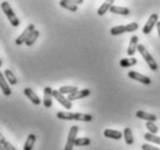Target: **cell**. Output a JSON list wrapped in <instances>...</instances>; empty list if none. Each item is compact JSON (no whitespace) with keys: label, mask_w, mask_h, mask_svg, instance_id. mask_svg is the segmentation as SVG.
Returning a JSON list of instances; mask_svg holds the SVG:
<instances>
[{"label":"cell","mask_w":160,"mask_h":150,"mask_svg":"<svg viewBox=\"0 0 160 150\" xmlns=\"http://www.w3.org/2000/svg\"><path fill=\"white\" fill-rule=\"evenodd\" d=\"M57 118L60 120H77V121L89 122L93 120L91 114L84 113H70V112H57Z\"/></svg>","instance_id":"1"},{"label":"cell","mask_w":160,"mask_h":150,"mask_svg":"<svg viewBox=\"0 0 160 150\" xmlns=\"http://www.w3.org/2000/svg\"><path fill=\"white\" fill-rule=\"evenodd\" d=\"M1 9L5 13V15L8 18V21L11 22L13 27H19L20 26V20L18 19V16L15 15V13L13 12L11 5L8 4L7 1H2L1 3Z\"/></svg>","instance_id":"2"},{"label":"cell","mask_w":160,"mask_h":150,"mask_svg":"<svg viewBox=\"0 0 160 150\" xmlns=\"http://www.w3.org/2000/svg\"><path fill=\"white\" fill-rule=\"evenodd\" d=\"M137 50L139 51V54L142 55V57H143V58L145 59V62L148 63V65L150 66V69L152 70V71H157V70H158V64H157V62L153 59V57L150 55V53L146 50V48H145L144 45L138 44Z\"/></svg>","instance_id":"3"},{"label":"cell","mask_w":160,"mask_h":150,"mask_svg":"<svg viewBox=\"0 0 160 150\" xmlns=\"http://www.w3.org/2000/svg\"><path fill=\"white\" fill-rule=\"evenodd\" d=\"M138 29V23L136 22H131V23H128L125 26H116V27H112L110 29V34L116 36V35H121L123 33H130V32H135Z\"/></svg>","instance_id":"4"},{"label":"cell","mask_w":160,"mask_h":150,"mask_svg":"<svg viewBox=\"0 0 160 150\" xmlns=\"http://www.w3.org/2000/svg\"><path fill=\"white\" fill-rule=\"evenodd\" d=\"M77 134H78V127L72 126L70 132H68V141H66L64 150H73V146H74V141H76L77 138Z\"/></svg>","instance_id":"5"},{"label":"cell","mask_w":160,"mask_h":150,"mask_svg":"<svg viewBox=\"0 0 160 150\" xmlns=\"http://www.w3.org/2000/svg\"><path fill=\"white\" fill-rule=\"evenodd\" d=\"M52 96L55 97V99H56L57 101L59 102L60 105L64 106L66 110H71V108H72V102L70 101V100H68L66 97H64V96L60 93L58 90H53V92H52Z\"/></svg>","instance_id":"6"},{"label":"cell","mask_w":160,"mask_h":150,"mask_svg":"<svg viewBox=\"0 0 160 150\" xmlns=\"http://www.w3.org/2000/svg\"><path fill=\"white\" fill-rule=\"evenodd\" d=\"M34 30H35V26H34L32 23H30V24L28 26V27H27V28H26V29L23 30V32H22V34H21L20 36H19L18 39H16L15 43H16L18 45L22 44V43H26V41H27V39H28L29 35H30V34H32V33L34 32Z\"/></svg>","instance_id":"7"},{"label":"cell","mask_w":160,"mask_h":150,"mask_svg":"<svg viewBox=\"0 0 160 150\" xmlns=\"http://www.w3.org/2000/svg\"><path fill=\"white\" fill-rule=\"evenodd\" d=\"M158 14L157 13H154V14H152V15L148 18V22L145 23V26L143 27V33L144 34H150L151 33V30L153 29V27H154V24H157V22H158Z\"/></svg>","instance_id":"8"},{"label":"cell","mask_w":160,"mask_h":150,"mask_svg":"<svg viewBox=\"0 0 160 150\" xmlns=\"http://www.w3.org/2000/svg\"><path fill=\"white\" fill-rule=\"evenodd\" d=\"M128 76L131 78V79L140 81V83H143L145 85H150V84H151V79H150V78L144 76V75H140L139 72H136V71H130V72L128 73Z\"/></svg>","instance_id":"9"},{"label":"cell","mask_w":160,"mask_h":150,"mask_svg":"<svg viewBox=\"0 0 160 150\" xmlns=\"http://www.w3.org/2000/svg\"><path fill=\"white\" fill-rule=\"evenodd\" d=\"M52 92H53V90L50 87V86H47V87H44V98H43V104L44 106L49 108V107H51L52 106Z\"/></svg>","instance_id":"10"},{"label":"cell","mask_w":160,"mask_h":150,"mask_svg":"<svg viewBox=\"0 0 160 150\" xmlns=\"http://www.w3.org/2000/svg\"><path fill=\"white\" fill-rule=\"evenodd\" d=\"M0 87H1V91H2L4 96L9 97V96L12 94V90H11V87L8 86V81L6 80L4 73L1 72V71H0Z\"/></svg>","instance_id":"11"},{"label":"cell","mask_w":160,"mask_h":150,"mask_svg":"<svg viewBox=\"0 0 160 150\" xmlns=\"http://www.w3.org/2000/svg\"><path fill=\"white\" fill-rule=\"evenodd\" d=\"M23 93L26 94V97H28V99L34 104V105L38 106L41 104V99L37 97V94L35 93L30 87H26V89L23 90Z\"/></svg>","instance_id":"12"},{"label":"cell","mask_w":160,"mask_h":150,"mask_svg":"<svg viewBox=\"0 0 160 150\" xmlns=\"http://www.w3.org/2000/svg\"><path fill=\"white\" fill-rule=\"evenodd\" d=\"M89 94H91V91H89L88 89H84V90H80V91L76 92V93L70 94V96L68 97V99L72 102L73 100H78V99H82V98L88 97Z\"/></svg>","instance_id":"13"},{"label":"cell","mask_w":160,"mask_h":150,"mask_svg":"<svg viewBox=\"0 0 160 150\" xmlns=\"http://www.w3.org/2000/svg\"><path fill=\"white\" fill-rule=\"evenodd\" d=\"M137 47H138V36H132L131 40H130V43H129V47H128V55L129 56H132L133 54L136 53L137 50Z\"/></svg>","instance_id":"14"},{"label":"cell","mask_w":160,"mask_h":150,"mask_svg":"<svg viewBox=\"0 0 160 150\" xmlns=\"http://www.w3.org/2000/svg\"><path fill=\"white\" fill-rule=\"evenodd\" d=\"M136 116L139 119H144V120H148V122H154L157 120V116L154 114H150L146 113L144 111H138L136 113Z\"/></svg>","instance_id":"15"},{"label":"cell","mask_w":160,"mask_h":150,"mask_svg":"<svg viewBox=\"0 0 160 150\" xmlns=\"http://www.w3.org/2000/svg\"><path fill=\"white\" fill-rule=\"evenodd\" d=\"M59 5L63 8H66L71 12H77V9H78V6L72 0H62V1H59Z\"/></svg>","instance_id":"16"},{"label":"cell","mask_w":160,"mask_h":150,"mask_svg":"<svg viewBox=\"0 0 160 150\" xmlns=\"http://www.w3.org/2000/svg\"><path fill=\"white\" fill-rule=\"evenodd\" d=\"M103 135L108 138H114V140H120L122 138V133L118 130H112V129H104Z\"/></svg>","instance_id":"17"},{"label":"cell","mask_w":160,"mask_h":150,"mask_svg":"<svg viewBox=\"0 0 160 150\" xmlns=\"http://www.w3.org/2000/svg\"><path fill=\"white\" fill-rule=\"evenodd\" d=\"M112 4H114V0H108V1H104L103 4L99 7V9H98V14H99L100 16L104 15V14L107 13V11H108V9H110V7L112 6Z\"/></svg>","instance_id":"18"},{"label":"cell","mask_w":160,"mask_h":150,"mask_svg":"<svg viewBox=\"0 0 160 150\" xmlns=\"http://www.w3.org/2000/svg\"><path fill=\"white\" fill-rule=\"evenodd\" d=\"M4 76L5 78H6V80L11 84V85H16V83H18V79H16L15 77V75L13 73L12 70H9V69H6L4 71Z\"/></svg>","instance_id":"19"},{"label":"cell","mask_w":160,"mask_h":150,"mask_svg":"<svg viewBox=\"0 0 160 150\" xmlns=\"http://www.w3.org/2000/svg\"><path fill=\"white\" fill-rule=\"evenodd\" d=\"M110 12L114 13V14H118V15H129L130 9L127 7H121V6H112Z\"/></svg>","instance_id":"20"},{"label":"cell","mask_w":160,"mask_h":150,"mask_svg":"<svg viewBox=\"0 0 160 150\" xmlns=\"http://www.w3.org/2000/svg\"><path fill=\"white\" fill-rule=\"evenodd\" d=\"M36 142V135L35 134H29L27 140H26V143L23 146V150H32V147Z\"/></svg>","instance_id":"21"},{"label":"cell","mask_w":160,"mask_h":150,"mask_svg":"<svg viewBox=\"0 0 160 150\" xmlns=\"http://www.w3.org/2000/svg\"><path fill=\"white\" fill-rule=\"evenodd\" d=\"M58 91H59L63 96H64V94H68V96H70V94H73V93H76V92H78L79 90H78L77 86H62V87H59Z\"/></svg>","instance_id":"22"},{"label":"cell","mask_w":160,"mask_h":150,"mask_svg":"<svg viewBox=\"0 0 160 150\" xmlns=\"http://www.w3.org/2000/svg\"><path fill=\"white\" fill-rule=\"evenodd\" d=\"M123 136H124V140H125V142L127 144H133V135H132V132L131 129L127 127V128H124V132H123Z\"/></svg>","instance_id":"23"},{"label":"cell","mask_w":160,"mask_h":150,"mask_svg":"<svg viewBox=\"0 0 160 150\" xmlns=\"http://www.w3.org/2000/svg\"><path fill=\"white\" fill-rule=\"evenodd\" d=\"M137 64V59L136 58H122L120 61V65L122 68H129V66H133V65Z\"/></svg>","instance_id":"24"},{"label":"cell","mask_w":160,"mask_h":150,"mask_svg":"<svg viewBox=\"0 0 160 150\" xmlns=\"http://www.w3.org/2000/svg\"><path fill=\"white\" fill-rule=\"evenodd\" d=\"M38 36H40V32L38 30H34V32L29 35V37L27 39V41H26V45H28V47H30V45H32L34 43H35V41L38 39Z\"/></svg>","instance_id":"25"},{"label":"cell","mask_w":160,"mask_h":150,"mask_svg":"<svg viewBox=\"0 0 160 150\" xmlns=\"http://www.w3.org/2000/svg\"><path fill=\"white\" fill-rule=\"evenodd\" d=\"M91 144V138L88 137H80V138H76L74 141V146L77 147H86Z\"/></svg>","instance_id":"26"},{"label":"cell","mask_w":160,"mask_h":150,"mask_svg":"<svg viewBox=\"0 0 160 150\" xmlns=\"http://www.w3.org/2000/svg\"><path fill=\"white\" fill-rule=\"evenodd\" d=\"M144 138L146 140V141H148V142L158 143V144L160 146V137L159 136H157V135H153V134H151V133H148V134L144 135Z\"/></svg>","instance_id":"27"},{"label":"cell","mask_w":160,"mask_h":150,"mask_svg":"<svg viewBox=\"0 0 160 150\" xmlns=\"http://www.w3.org/2000/svg\"><path fill=\"white\" fill-rule=\"evenodd\" d=\"M146 128L153 135H156L158 133V127H157V125H154V122H148L146 123Z\"/></svg>","instance_id":"28"},{"label":"cell","mask_w":160,"mask_h":150,"mask_svg":"<svg viewBox=\"0 0 160 150\" xmlns=\"http://www.w3.org/2000/svg\"><path fill=\"white\" fill-rule=\"evenodd\" d=\"M142 149L143 150H160L158 147H154V146H151L150 143H145L142 146Z\"/></svg>","instance_id":"29"},{"label":"cell","mask_w":160,"mask_h":150,"mask_svg":"<svg viewBox=\"0 0 160 150\" xmlns=\"http://www.w3.org/2000/svg\"><path fill=\"white\" fill-rule=\"evenodd\" d=\"M2 147L5 148V150H16L15 148H14V146H13L11 142H8V141H5L4 143H2Z\"/></svg>","instance_id":"30"},{"label":"cell","mask_w":160,"mask_h":150,"mask_svg":"<svg viewBox=\"0 0 160 150\" xmlns=\"http://www.w3.org/2000/svg\"><path fill=\"white\" fill-rule=\"evenodd\" d=\"M5 141H6V140H5V137L2 136V134L0 133V144H2V143H4Z\"/></svg>","instance_id":"31"},{"label":"cell","mask_w":160,"mask_h":150,"mask_svg":"<svg viewBox=\"0 0 160 150\" xmlns=\"http://www.w3.org/2000/svg\"><path fill=\"white\" fill-rule=\"evenodd\" d=\"M157 29H158V34H159V37H160V21L157 22Z\"/></svg>","instance_id":"32"},{"label":"cell","mask_w":160,"mask_h":150,"mask_svg":"<svg viewBox=\"0 0 160 150\" xmlns=\"http://www.w3.org/2000/svg\"><path fill=\"white\" fill-rule=\"evenodd\" d=\"M74 4L78 5V4H82V0H74Z\"/></svg>","instance_id":"33"},{"label":"cell","mask_w":160,"mask_h":150,"mask_svg":"<svg viewBox=\"0 0 160 150\" xmlns=\"http://www.w3.org/2000/svg\"><path fill=\"white\" fill-rule=\"evenodd\" d=\"M0 150H5V148L2 147V144H0Z\"/></svg>","instance_id":"34"},{"label":"cell","mask_w":160,"mask_h":150,"mask_svg":"<svg viewBox=\"0 0 160 150\" xmlns=\"http://www.w3.org/2000/svg\"><path fill=\"white\" fill-rule=\"evenodd\" d=\"M1 65H2V62H1V59H0V68H1Z\"/></svg>","instance_id":"35"}]
</instances>
